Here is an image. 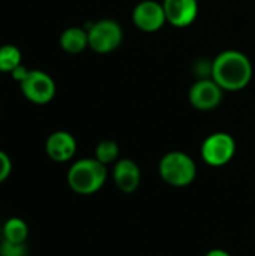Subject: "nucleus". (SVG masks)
<instances>
[{
    "instance_id": "obj_1",
    "label": "nucleus",
    "mask_w": 255,
    "mask_h": 256,
    "mask_svg": "<svg viewBox=\"0 0 255 256\" xmlns=\"http://www.w3.org/2000/svg\"><path fill=\"white\" fill-rule=\"evenodd\" d=\"M251 60L237 50H225L219 52L210 68V78L227 92H239L252 80Z\"/></svg>"
},
{
    "instance_id": "obj_2",
    "label": "nucleus",
    "mask_w": 255,
    "mask_h": 256,
    "mask_svg": "<svg viewBox=\"0 0 255 256\" xmlns=\"http://www.w3.org/2000/svg\"><path fill=\"white\" fill-rule=\"evenodd\" d=\"M108 180V166L95 158L75 160L66 174L68 186L78 195H93L99 192Z\"/></svg>"
},
{
    "instance_id": "obj_3",
    "label": "nucleus",
    "mask_w": 255,
    "mask_h": 256,
    "mask_svg": "<svg viewBox=\"0 0 255 256\" xmlns=\"http://www.w3.org/2000/svg\"><path fill=\"white\" fill-rule=\"evenodd\" d=\"M158 174L165 184L176 189H183L195 182L197 164L188 153L171 150L158 162Z\"/></svg>"
},
{
    "instance_id": "obj_4",
    "label": "nucleus",
    "mask_w": 255,
    "mask_h": 256,
    "mask_svg": "<svg viewBox=\"0 0 255 256\" xmlns=\"http://www.w3.org/2000/svg\"><path fill=\"white\" fill-rule=\"evenodd\" d=\"M236 141L227 132H215L204 138L200 147L203 162L212 168H222L228 165L236 154Z\"/></svg>"
},
{
    "instance_id": "obj_5",
    "label": "nucleus",
    "mask_w": 255,
    "mask_h": 256,
    "mask_svg": "<svg viewBox=\"0 0 255 256\" xmlns=\"http://www.w3.org/2000/svg\"><path fill=\"white\" fill-rule=\"evenodd\" d=\"M89 48L98 54H108L116 51L123 40V30L114 20L104 18L95 21L87 28Z\"/></svg>"
},
{
    "instance_id": "obj_6",
    "label": "nucleus",
    "mask_w": 255,
    "mask_h": 256,
    "mask_svg": "<svg viewBox=\"0 0 255 256\" xmlns=\"http://www.w3.org/2000/svg\"><path fill=\"white\" fill-rule=\"evenodd\" d=\"M23 96L36 105H45L56 96V82L44 70L30 69L27 76L20 82Z\"/></svg>"
},
{
    "instance_id": "obj_7",
    "label": "nucleus",
    "mask_w": 255,
    "mask_h": 256,
    "mask_svg": "<svg viewBox=\"0 0 255 256\" xmlns=\"http://www.w3.org/2000/svg\"><path fill=\"white\" fill-rule=\"evenodd\" d=\"M132 21L140 30L146 33L158 32L167 22L162 3H158L155 0L140 2L132 10Z\"/></svg>"
},
{
    "instance_id": "obj_8",
    "label": "nucleus",
    "mask_w": 255,
    "mask_h": 256,
    "mask_svg": "<svg viewBox=\"0 0 255 256\" xmlns=\"http://www.w3.org/2000/svg\"><path fill=\"white\" fill-rule=\"evenodd\" d=\"M222 92L212 78H201L189 88V104L198 111H212L221 104Z\"/></svg>"
},
{
    "instance_id": "obj_9",
    "label": "nucleus",
    "mask_w": 255,
    "mask_h": 256,
    "mask_svg": "<svg viewBox=\"0 0 255 256\" xmlns=\"http://www.w3.org/2000/svg\"><path fill=\"white\" fill-rule=\"evenodd\" d=\"M111 178L114 186L122 194H134L141 184V170L138 164L129 158H120L111 170Z\"/></svg>"
},
{
    "instance_id": "obj_10",
    "label": "nucleus",
    "mask_w": 255,
    "mask_h": 256,
    "mask_svg": "<svg viewBox=\"0 0 255 256\" xmlns=\"http://www.w3.org/2000/svg\"><path fill=\"white\" fill-rule=\"evenodd\" d=\"M45 153L53 162H69L77 153V140L66 130H56L45 141Z\"/></svg>"
},
{
    "instance_id": "obj_11",
    "label": "nucleus",
    "mask_w": 255,
    "mask_h": 256,
    "mask_svg": "<svg viewBox=\"0 0 255 256\" xmlns=\"http://www.w3.org/2000/svg\"><path fill=\"white\" fill-rule=\"evenodd\" d=\"M162 6L167 22L179 28L191 26L198 15V0H164Z\"/></svg>"
},
{
    "instance_id": "obj_12",
    "label": "nucleus",
    "mask_w": 255,
    "mask_h": 256,
    "mask_svg": "<svg viewBox=\"0 0 255 256\" xmlns=\"http://www.w3.org/2000/svg\"><path fill=\"white\" fill-rule=\"evenodd\" d=\"M60 46L68 54H78L89 48V33L81 27H68L60 34Z\"/></svg>"
},
{
    "instance_id": "obj_13",
    "label": "nucleus",
    "mask_w": 255,
    "mask_h": 256,
    "mask_svg": "<svg viewBox=\"0 0 255 256\" xmlns=\"http://www.w3.org/2000/svg\"><path fill=\"white\" fill-rule=\"evenodd\" d=\"M3 240L11 243H26L29 237V225L21 218H9L3 224Z\"/></svg>"
},
{
    "instance_id": "obj_14",
    "label": "nucleus",
    "mask_w": 255,
    "mask_h": 256,
    "mask_svg": "<svg viewBox=\"0 0 255 256\" xmlns=\"http://www.w3.org/2000/svg\"><path fill=\"white\" fill-rule=\"evenodd\" d=\"M95 159H98L105 166L114 165L120 159V147L113 140H102L95 147Z\"/></svg>"
},
{
    "instance_id": "obj_15",
    "label": "nucleus",
    "mask_w": 255,
    "mask_h": 256,
    "mask_svg": "<svg viewBox=\"0 0 255 256\" xmlns=\"http://www.w3.org/2000/svg\"><path fill=\"white\" fill-rule=\"evenodd\" d=\"M23 54L18 46L6 44L0 46V72L11 74L15 68L21 64Z\"/></svg>"
},
{
    "instance_id": "obj_16",
    "label": "nucleus",
    "mask_w": 255,
    "mask_h": 256,
    "mask_svg": "<svg viewBox=\"0 0 255 256\" xmlns=\"http://www.w3.org/2000/svg\"><path fill=\"white\" fill-rule=\"evenodd\" d=\"M27 248L26 243H11L3 240L0 244V256H26Z\"/></svg>"
},
{
    "instance_id": "obj_17",
    "label": "nucleus",
    "mask_w": 255,
    "mask_h": 256,
    "mask_svg": "<svg viewBox=\"0 0 255 256\" xmlns=\"http://www.w3.org/2000/svg\"><path fill=\"white\" fill-rule=\"evenodd\" d=\"M11 172H12V160L3 150H0V183L8 180Z\"/></svg>"
},
{
    "instance_id": "obj_18",
    "label": "nucleus",
    "mask_w": 255,
    "mask_h": 256,
    "mask_svg": "<svg viewBox=\"0 0 255 256\" xmlns=\"http://www.w3.org/2000/svg\"><path fill=\"white\" fill-rule=\"evenodd\" d=\"M29 70H30V69H27V68H26V66H24V64L21 63V64H20L18 68H15V69H14V70L11 72V75H12V78H14V80H15L17 82H21V81H23V80H24V78L27 76Z\"/></svg>"
},
{
    "instance_id": "obj_19",
    "label": "nucleus",
    "mask_w": 255,
    "mask_h": 256,
    "mask_svg": "<svg viewBox=\"0 0 255 256\" xmlns=\"http://www.w3.org/2000/svg\"><path fill=\"white\" fill-rule=\"evenodd\" d=\"M204 256H231L230 252H227L225 249H221V248H213L210 250H207Z\"/></svg>"
},
{
    "instance_id": "obj_20",
    "label": "nucleus",
    "mask_w": 255,
    "mask_h": 256,
    "mask_svg": "<svg viewBox=\"0 0 255 256\" xmlns=\"http://www.w3.org/2000/svg\"><path fill=\"white\" fill-rule=\"evenodd\" d=\"M198 2H200V0H198Z\"/></svg>"
}]
</instances>
